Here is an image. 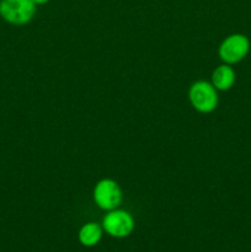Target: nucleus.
Returning <instances> with one entry per match:
<instances>
[{"mask_svg":"<svg viewBox=\"0 0 251 252\" xmlns=\"http://www.w3.org/2000/svg\"><path fill=\"white\" fill-rule=\"evenodd\" d=\"M235 83V73L229 65H219L212 75V84L217 90H229Z\"/></svg>","mask_w":251,"mask_h":252,"instance_id":"obj_6","label":"nucleus"},{"mask_svg":"<svg viewBox=\"0 0 251 252\" xmlns=\"http://www.w3.org/2000/svg\"><path fill=\"white\" fill-rule=\"evenodd\" d=\"M102 229L113 238H126L134 229V219L128 212L112 209L103 218Z\"/></svg>","mask_w":251,"mask_h":252,"instance_id":"obj_3","label":"nucleus"},{"mask_svg":"<svg viewBox=\"0 0 251 252\" xmlns=\"http://www.w3.org/2000/svg\"><path fill=\"white\" fill-rule=\"evenodd\" d=\"M94 199L101 209L112 211L120 206L122 201V191L116 181L111 179H103L95 186Z\"/></svg>","mask_w":251,"mask_h":252,"instance_id":"obj_4","label":"nucleus"},{"mask_svg":"<svg viewBox=\"0 0 251 252\" xmlns=\"http://www.w3.org/2000/svg\"><path fill=\"white\" fill-rule=\"evenodd\" d=\"M48 1L49 0H33V2L36 5H44V4H47Z\"/></svg>","mask_w":251,"mask_h":252,"instance_id":"obj_8","label":"nucleus"},{"mask_svg":"<svg viewBox=\"0 0 251 252\" xmlns=\"http://www.w3.org/2000/svg\"><path fill=\"white\" fill-rule=\"evenodd\" d=\"M192 106L198 112L209 113L216 110L218 105V94L213 84L207 81H197L191 86L188 93Z\"/></svg>","mask_w":251,"mask_h":252,"instance_id":"obj_2","label":"nucleus"},{"mask_svg":"<svg viewBox=\"0 0 251 252\" xmlns=\"http://www.w3.org/2000/svg\"><path fill=\"white\" fill-rule=\"evenodd\" d=\"M102 238V228L96 223H88L79 230V241L86 248L97 245Z\"/></svg>","mask_w":251,"mask_h":252,"instance_id":"obj_7","label":"nucleus"},{"mask_svg":"<svg viewBox=\"0 0 251 252\" xmlns=\"http://www.w3.org/2000/svg\"><path fill=\"white\" fill-rule=\"evenodd\" d=\"M37 5L33 0H0V16L11 25H25L33 19Z\"/></svg>","mask_w":251,"mask_h":252,"instance_id":"obj_1","label":"nucleus"},{"mask_svg":"<svg viewBox=\"0 0 251 252\" xmlns=\"http://www.w3.org/2000/svg\"><path fill=\"white\" fill-rule=\"evenodd\" d=\"M250 49V42L244 34H231L226 37L219 47V57L226 64H234L246 57Z\"/></svg>","mask_w":251,"mask_h":252,"instance_id":"obj_5","label":"nucleus"}]
</instances>
